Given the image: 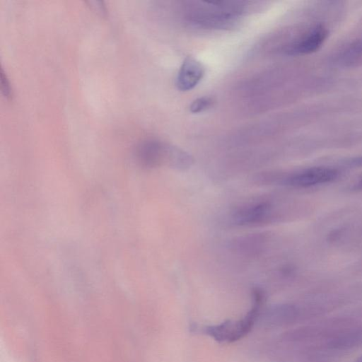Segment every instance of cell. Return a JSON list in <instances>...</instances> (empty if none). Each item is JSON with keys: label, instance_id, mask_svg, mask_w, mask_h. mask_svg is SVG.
Instances as JSON below:
<instances>
[{"label": "cell", "instance_id": "1", "mask_svg": "<svg viewBox=\"0 0 362 362\" xmlns=\"http://www.w3.org/2000/svg\"><path fill=\"white\" fill-rule=\"evenodd\" d=\"M252 295V306L242 318L228 320L214 325L193 324L190 327L192 332L209 336L219 343H232L243 338L253 327L264 301L261 290L255 289Z\"/></svg>", "mask_w": 362, "mask_h": 362}, {"label": "cell", "instance_id": "2", "mask_svg": "<svg viewBox=\"0 0 362 362\" xmlns=\"http://www.w3.org/2000/svg\"><path fill=\"white\" fill-rule=\"evenodd\" d=\"M192 13L191 20L211 28L225 27L245 11L242 1L201 2Z\"/></svg>", "mask_w": 362, "mask_h": 362}, {"label": "cell", "instance_id": "3", "mask_svg": "<svg viewBox=\"0 0 362 362\" xmlns=\"http://www.w3.org/2000/svg\"><path fill=\"white\" fill-rule=\"evenodd\" d=\"M274 204L269 199L250 201L236 207L232 212L233 222L239 226L270 223L275 218Z\"/></svg>", "mask_w": 362, "mask_h": 362}, {"label": "cell", "instance_id": "4", "mask_svg": "<svg viewBox=\"0 0 362 362\" xmlns=\"http://www.w3.org/2000/svg\"><path fill=\"white\" fill-rule=\"evenodd\" d=\"M339 175L337 169L329 167H314L285 177L282 182L296 188H306L329 182Z\"/></svg>", "mask_w": 362, "mask_h": 362}, {"label": "cell", "instance_id": "5", "mask_svg": "<svg viewBox=\"0 0 362 362\" xmlns=\"http://www.w3.org/2000/svg\"><path fill=\"white\" fill-rule=\"evenodd\" d=\"M175 147L158 141H146L138 148L137 153L143 164L149 167L157 166L166 162L172 166Z\"/></svg>", "mask_w": 362, "mask_h": 362}, {"label": "cell", "instance_id": "6", "mask_svg": "<svg viewBox=\"0 0 362 362\" xmlns=\"http://www.w3.org/2000/svg\"><path fill=\"white\" fill-rule=\"evenodd\" d=\"M328 35L327 28L318 23L304 33L295 40L287 49V52L293 55L308 54L317 51L324 43Z\"/></svg>", "mask_w": 362, "mask_h": 362}, {"label": "cell", "instance_id": "7", "mask_svg": "<svg viewBox=\"0 0 362 362\" xmlns=\"http://www.w3.org/2000/svg\"><path fill=\"white\" fill-rule=\"evenodd\" d=\"M204 74L203 65L192 57L186 58L177 73L176 85L182 91L193 89L202 80Z\"/></svg>", "mask_w": 362, "mask_h": 362}, {"label": "cell", "instance_id": "8", "mask_svg": "<svg viewBox=\"0 0 362 362\" xmlns=\"http://www.w3.org/2000/svg\"><path fill=\"white\" fill-rule=\"evenodd\" d=\"M298 310L292 305H274L264 315V321L269 326H280L293 320Z\"/></svg>", "mask_w": 362, "mask_h": 362}, {"label": "cell", "instance_id": "9", "mask_svg": "<svg viewBox=\"0 0 362 362\" xmlns=\"http://www.w3.org/2000/svg\"><path fill=\"white\" fill-rule=\"evenodd\" d=\"M339 62L346 66L362 62V36L350 43L338 57Z\"/></svg>", "mask_w": 362, "mask_h": 362}, {"label": "cell", "instance_id": "10", "mask_svg": "<svg viewBox=\"0 0 362 362\" xmlns=\"http://www.w3.org/2000/svg\"><path fill=\"white\" fill-rule=\"evenodd\" d=\"M338 349H349L362 345V328L346 333L332 343Z\"/></svg>", "mask_w": 362, "mask_h": 362}, {"label": "cell", "instance_id": "11", "mask_svg": "<svg viewBox=\"0 0 362 362\" xmlns=\"http://www.w3.org/2000/svg\"><path fill=\"white\" fill-rule=\"evenodd\" d=\"M213 104V99L209 97H202L194 100L189 109L192 113H199L209 109Z\"/></svg>", "mask_w": 362, "mask_h": 362}, {"label": "cell", "instance_id": "12", "mask_svg": "<svg viewBox=\"0 0 362 362\" xmlns=\"http://www.w3.org/2000/svg\"><path fill=\"white\" fill-rule=\"evenodd\" d=\"M1 90L6 98H10L11 94V86L2 69H1Z\"/></svg>", "mask_w": 362, "mask_h": 362}, {"label": "cell", "instance_id": "13", "mask_svg": "<svg viewBox=\"0 0 362 362\" xmlns=\"http://www.w3.org/2000/svg\"><path fill=\"white\" fill-rule=\"evenodd\" d=\"M90 7L95 11L97 13L105 15L106 13V8L105 6L103 4V1H88Z\"/></svg>", "mask_w": 362, "mask_h": 362}, {"label": "cell", "instance_id": "14", "mask_svg": "<svg viewBox=\"0 0 362 362\" xmlns=\"http://www.w3.org/2000/svg\"><path fill=\"white\" fill-rule=\"evenodd\" d=\"M347 164L349 166H354V167H361L362 166V156L354 158L349 161H348Z\"/></svg>", "mask_w": 362, "mask_h": 362}, {"label": "cell", "instance_id": "15", "mask_svg": "<svg viewBox=\"0 0 362 362\" xmlns=\"http://www.w3.org/2000/svg\"><path fill=\"white\" fill-rule=\"evenodd\" d=\"M353 190H362V176L351 187Z\"/></svg>", "mask_w": 362, "mask_h": 362}, {"label": "cell", "instance_id": "16", "mask_svg": "<svg viewBox=\"0 0 362 362\" xmlns=\"http://www.w3.org/2000/svg\"><path fill=\"white\" fill-rule=\"evenodd\" d=\"M356 362H362V355L357 359Z\"/></svg>", "mask_w": 362, "mask_h": 362}]
</instances>
